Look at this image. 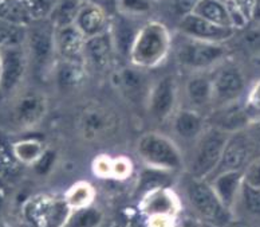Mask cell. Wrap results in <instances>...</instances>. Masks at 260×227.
I'll return each instance as SVG.
<instances>
[{"instance_id":"1","label":"cell","mask_w":260,"mask_h":227,"mask_svg":"<svg viewBox=\"0 0 260 227\" xmlns=\"http://www.w3.org/2000/svg\"><path fill=\"white\" fill-rule=\"evenodd\" d=\"M173 46L172 34L164 23L149 20L142 23L130 47V65L148 70L160 66Z\"/></svg>"},{"instance_id":"2","label":"cell","mask_w":260,"mask_h":227,"mask_svg":"<svg viewBox=\"0 0 260 227\" xmlns=\"http://www.w3.org/2000/svg\"><path fill=\"white\" fill-rule=\"evenodd\" d=\"M185 194L190 209L201 222L211 227L232 226L234 211L221 202L208 180L189 178Z\"/></svg>"},{"instance_id":"3","label":"cell","mask_w":260,"mask_h":227,"mask_svg":"<svg viewBox=\"0 0 260 227\" xmlns=\"http://www.w3.org/2000/svg\"><path fill=\"white\" fill-rule=\"evenodd\" d=\"M230 133L215 127L205 128V130L193 141L186 169L189 178L208 180L215 174L219 165L224 146Z\"/></svg>"},{"instance_id":"4","label":"cell","mask_w":260,"mask_h":227,"mask_svg":"<svg viewBox=\"0 0 260 227\" xmlns=\"http://www.w3.org/2000/svg\"><path fill=\"white\" fill-rule=\"evenodd\" d=\"M137 156L142 163L160 172H176L184 167V156L175 140L160 132H146L138 138Z\"/></svg>"},{"instance_id":"5","label":"cell","mask_w":260,"mask_h":227,"mask_svg":"<svg viewBox=\"0 0 260 227\" xmlns=\"http://www.w3.org/2000/svg\"><path fill=\"white\" fill-rule=\"evenodd\" d=\"M181 38L182 41L176 46V60L182 69L190 73L211 71L228 58L225 43L199 41L184 35Z\"/></svg>"},{"instance_id":"6","label":"cell","mask_w":260,"mask_h":227,"mask_svg":"<svg viewBox=\"0 0 260 227\" xmlns=\"http://www.w3.org/2000/svg\"><path fill=\"white\" fill-rule=\"evenodd\" d=\"M54 35H55V26L50 19L31 20L27 24L24 47L28 55V62L41 73L49 69H54V65L58 60Z\"/></svg>"},{"instance_id":"7","label":"cell","mask_w":260,"mask_h":227,"mask_svg":"<svg viewBox=\"0 0 260 227\" xmlns=\"http://www.w3.org/2000/svg\"><path fill=\"white\" fill-rule=\"evenodd\" d=\"M212 90H213V108L223 106L240 101L247 93V81L243 70L238 65L223 61L211 70Z\"/></svg>"},{"instance_id":"8","label":"cell","mask_w":260,"mask_h":227,"mask_svg":"<svg viewBox=\"0 0 260 227\" xmlns=\"http://www.w3.org/2000/svg\"><path fill=\"white\" fill-rule=\"evenodd\" d=\"M179 83L175 75L167 74L154 82L146 96V109L154 121L171 120L177 110Z\"/></svg>"},{"instance_id":"9","label":"cell","mask_w":260,"mask_h":227,"mask_svg":"<svg viewBox=\"0 0 260 227\" xmlns=\"http://www.w3.org/2000/svg\"><path fill=\"white\" fill-rule=\"evenodd\" d=\"M256 148L247 130H238L231 133L224 146L220 163L212 176L228 171H244L248 163L256 157ZM211 176V178H212ZM209 180V179H208Z\"/></svg>"},{"instance_id":"10","label":"cell","mask_w":260,"mask_h":227,"mask_svg":"<svg viewBox=\"0 0 260 227\" xmlns=\"http://www.w3.org/2000/svg\"><path fill=\"white\" fill-rule=\"evenodd\" d=\"M30 62L24 46L0 49V92L6 96L18 89L28 70Z\"/></svg>"},{"instance_id":"11","label":"cell","mask_w":260,"mask_h":227,"mask_svg":"<svg viewBox=\"0 0 260 227\" xmlns=\"http://www.w3.org/2000/svg\"><path fill=\"white\" fill-rule=\"evenodd\" d=\"M49 109V102L45 94L39 92H28L22 94L12 104V123L19 129H31L45 119Z\"/></svg>"},{"instance_id":"12","label":"cell","mask_w":260,"mask_h":227,"mask_svg":"<svg viewBox=\"0 0 260 227\" xmlns=\"http://www.w3.org/2000/svg\"><path fill=\"white\" fill-rule=\"evenodd\" d=\"M118 129V117L102 105L86 106L79 116V130L89 140L108 137Z\"/></svg>"},{"instance_id":"13","label":"cell","mask_w":260,"mask_h":227,"mask_svg":"<svg viewBox=\"0 0 260 227\" xmlns=\"http://www.w3.org/2000/svg\"><path fill=\"white\" fill-rule=\"evenodd\" d=\"M236 31L232 27L215 24L196 14H190L177 22V33L180 35L212 43H227L234 38Z\"/></svg>"},{"instance_id":"14","label":"cell","mask_w":260,"mask_h":227,"mask_svg":"<svg viewBox=\"0 0 260 227\" xmlns=\"http://www.w3.org/2000/svg\"><path fill=\"white\" fill-rule=\"evenodd\" d=\"M115 51L110 31L87 38L83 47V64L95 73H106L114 64Z\"/></svg>"},{"instance_id":"15","label":"cell","mask_w":260,"mask_h":227,"mask_svg":"<svg viewBox=\"0 0 260 227\" xmlns=\"http://www.w3.org/2000/svg\"><path fill=\"white\" fill-rule=\"evenodd\" d=\"M110 22L112 18L109 15L108 10H105L102 6L94 3L91 0H82L75 15L74 26L87 39L109 31Z\"/></svg>"},{"instance_id":"16","label":"cell","mask_w":260,"mask_h":227,"mask_svg":"<svg viewBox=\"0 0 260 227\" xmlns=\"http://www.w3.org/2000/svg\"><path fill=\"white\" fill-rule=\"evenodd\" d=\"M184 93H185V98L188 101V108H192L201 113H204L205 110L208 113L211 112L212 106H213L211 71L190 73L189 78L185 82Z\"/></svg>"},{"instance_id":"17","label":"cell","mask_w":260,"mask_h":227,"mask_svg":"<svg viewBox=\"0 0 260 227\" xmlns=\"http://www.w3.org/2000/svg\"><path fill=\"white\" fill-rule=\"evenodd\" d=\"M207 121L211 127L219 128L230 134L245 129L251 123L242 100L213 108L207 115Z\"/></svg>"},{"instance_id":"18","label":"cell","mask_w":260,"mask_h":227,"mask_svg":"<svg viewBox=\"0 0 260 227\" xmlns=\"http://www.w3.org/2000/svg\"><path fill=\"white\" fill-rule=\"evenodd\" d=\"M55 51L58 60L79 61L83 62V47L86 38L73 24L55 27Z\"/></svg>"},{"instance_id":"19","label":"cell","mask_w":260,"mask_h":227,"mask_svg":"<svg viewBox=\"0 0 260 227\" xmlns=\"http://www.w3.org/2000/svg\"><path fill=\"white\" fill-rule=\"evenodd\" d=\"M208 127L207 115L192 108L176 110L172 117V129L181 140L193 143Z\"/></svg>"},{"instance_id":"20","label":"cell","mask_w":260,"mask_h":227,"mask_svg":"<svg viewBox=\"0 0 260 227\" xmlns=\"http://www.w3.org/2000/svg\"><path fill=\"white\" fill-rule=\"evenodd\" d=\"M179 199L167 188H153L144 197L142 209L149 218L168 216L175 218L179 211Z\"/></svg>"},{"instance_id":"21","label":"cell","mask_w":260,"mask_h":227,"mask_svg":"<svg viewBox=\"0 0 260 227\" xmlns=\"http://www.w3.org/2000/svg\"><path fill=\"white\" fill-rule=\"evenodd\" d=\"M217 196L221 199L228 209L234 211V207L238 203L239 195L243 187V171H228L221 172L212 176L208 180Z\"/></svg>"},{"instance_id":"22","label":"cell","mask_w":260,"mask_h":227,"mask_svg":"<svg viewBox=\"0 0 260 227\" xmlns=\"http://www.w3.org/2000/svg\"><path fill=\"white\" fill-rule=\"evenodd\" d=\"M136 20L137 19L117 14V16L112 18V22H110L109 31L112 34L117 55H122L126 60L129 58L130 47L133 45L134 38L141 27V24L140 26L136 24Z\"/></svg>"},{"instance_id":"23","label":"cell","mask_w":260,"mask_h":227,"mask_svg":"<svg viewBox=\"0 0 260 227\" xmlns=\"http://www.w3.org/2000/svg\"><path fill=\"white\" fill-rule=\"evenodd\" d=\"M52 73L55 75L56 85L62 90H73L83 83L87 73L85 64L79 61L56 60Z\"/></svg>"},{"instance_id":"24","label":"cell","mask_w":260,"mask_h":227,"mask_svg":"<svg viewBox=\"0 0 260 227\" xmlns=\"http://www.w3.org/2000/svg\"><path fill=\"white\" fill-rule=\"evenodd\" d=\"M117 85L129 98L140 97L142 90L145 89V77L144 69L130 65L127 67H122L117 73Z\"/></svg>"},{"instance_id":"25","label":"cell","mask_w":260,"mask_h":227,"mask_svg":"<svg viewBox=\"0 0 260 227\" xmlns=\"http://www.w3.org/2000/svg\"><path fill=\"white\" fill-rule=\"evenodd\" d=\"M193 14L207 19L215 24H219V26L235 29L227 6L223 0H199Z\"/></svg>"},{"instance_id":"26","label":"cell","mask_w":260,"mask_h":227,"mask_svg":"<svg viewBox=\"0 0 260 227\" xmlns=\"http://www.w3.org/2000/svg\"><path fill=\"white\" fill-rule=\"evenodd\" d=\"M104 222V214L93 206L71 210L66 216L62 227H101Z\"/></svg>"},{"instance_id":"27","label":"cell","mask_w":260,"mask_h":227,"mask_svg":"<svg viewBox=\"0 0 260 227\" xmlns=\"http://www.w3.org/2000/svg\"><path fill=\"white\" fill-rule=\"evenodd\" d=\"M27 26L0 19V49L12 46H24Z\"/></svg>"},{"instance_id":"28","label":"cell","mask_w":260,"mask_h":227,"mask_svg":"<svg viewBox=\"0 0 260 227\" xmlns=\"http://www.w3.org/2000/svg\"><path fill=\"white\" fill-rule=\"evenodd\" d=\"M0 19L23 26L32 20L23 0H0Z\"/></svg>"},{"instance_id":"29","label":"cell","mask_w":260,"mask_h":227,"mask_svg":"<svg viewBox=\"0 0 260 227\" xmlns=\"http://www.w3.org/2000/svg\"><path fill=\"white\" fill-rule=\"evenodd\" d=\"M14 155L19 161L28 165H34L39 160L46 149L41 141L38 140H22L14 144L12 147Z\"/></svg>"},{"instance_id":"30","label":"cell","mask_w":260,"mask_h":227,"mask_svg":"<svg viewBox=\"0 0 260 227\" xmlns=\"http://www.w3.org/2000/svg\"><path fill=\"white\" fill-rule=\"evenodd\" d=\"M154 0H115V12L133 19L148 16L153 11Z\"/></svg>"},{"instance_id":"31","label":"cell","mask_w":260,"mask_h":227,"mask_svg":"<svg viewBox=\"0 0 260 227\" xmlns=\"http://www.w3.org/2000/svg\"><path fill=\"white\" fill-rule=\"evenodd\" d=\"M81 3L82 0H60L50 16L52 24L55 27L73 24Z\"/></svg>"},{"instance_id":"32","label":"cell","mask_w":260,"mask_h":227,"mask_svg":"<svg viewBox=\"0 0 260 227\" xmlns=\"http://www.w3.org/2000/svg\"><path fill=\"white\" fill-rule=\"evenodd\" d=\"M238 203H240L251 218L260 220V188L251 187L243 183L242 191L239 195Z\"/></svg>"},{"instance_id":"33","label":"cell","mask_w":260,"mask_h":227,"mask_svg":"<svg viewBox=\"0 0 260 227\" xmlns=\"http://www.w3.org/2000/svg\"><path fill=\"white\" fill-rule=\"evenodd\" d=\"M94 197V191L87 183H78L74 187H71L70 191L66 195V205L71 210L81 209L91 205Z\"/></svg>"},{"instance_id":"34","label":"cell","mask_w":260,"mask_h":227,"mask_svg":"<svg viewBox=\"0 0 260 227\" xmlns=\"http://www.w3.org/2000/svg\"><path fill=\"white\" fill-rule=\"evenodd\" d=\"M32 20L50 19L60 0H23Z\"/></svg>"},{"instance_id":"35","label":"cell","mask_w":260,"mask_h":227,"mask_svg":"<svg viewBox=\"0 0 260 227\" xmlns=\"http://www.w3.org/2000/svg\"><path fill=\"white\" fill-rule=\"evenodd\" d=\"M243 104L251 123L260 120V78L247 90Z\"/></svg>"},{"instance_id":"36","label":"cell","mask_w":260,"mask_h":227,"mask_svg":"<svg viewBox=\"0 0 260 227\" xmlns=\"http://www.w3.org/2000/svg\"><path fill=\"white\" fill-rule=\"evenodd\" d=\"M243 180L245 184L260 188V156L253 157L243 171Z\"/></svg>"},{"instance_id":"37","label":"cell","mask_w":260,"mask_h":227,"mask_svg":"<svg viewBox=\"0 0 260 227\" xmlns=\"http://www.w3.org/2000/svg\"><path fill=\"white\" fill-rule=\"evenodd\" d=\"M197 3L199 0H171V7L177 19L181 20L182 18L193 14Z\"/></svg>"},{"instance_id":"38","label":"cell","mask_w":260,"mask_h":227,"mask_svg":"<svg viewBox=\"0 0 260 227\" xmlns=\"http://www.w3.org/2000/svg\"><path fill=\"white\" fill-rule=\"evenodd\" d=\"M130 172V165L126 160H119L112 161V165H110V175L117 176V178H125V176L129 175Z\"/></svg>"},{"instance_id":"39","label":"cell","mask_w":260,"mask_h":227,"mask_svg":"<svg viewBox=\"0 0 260 227\" xmlns=\"http://www.w3.org/2000/svg\"><path fill=\"white\" fill-rule=\"evenodd\" d=\"M245 130H247V133L249 134V137L252 140L253 146L256 148V152H260V120L249 123Z\"/></svg>"},{"instance_id":"40","label":"cell","mask_w":260,"mask_h":227,"mask_svg":"<svg viewBox=\"0 0 260 227\" xmlns=\"http://www.w3.org/2000/svg\"><path fill=\"white\" fill-rule=\"evenodd\" d=\"M236 6L239 7V10L243 12V15L247 18L248 22H251V16H252V10L253 4H255V0H232Z\"/></svg>"},{"instance_id":"41","label":"cell","mask_w":260,"mask_h":227,"mask_svg":"<svg viewBox=\"0 0 260 227\" xmlns=\"http://www.w3.org/2000/svg\"><path fill=\"white\" fill-rule=\"evenodd\" d=\"M256 22L260 24V0H255L252 10V16H251V22Z\"/></svg>"},{"instance_id":"42","label":"cell","mask_w":260,"mask_h":227,"mask_svg":"<svg viewBox=\"0 0 260 227\" xmlns=\"http://www.w3.org/2000/svg\"><path fill=\"white\" fill-rule=\"evenodd\" d=\"M91 2H94V3L100 4V6H102V7L106 10V4L108 3H112L113 7L115 8V0H91Z\"/></svg>"},{"instance_id":"43","label":"cell","mask_w":260,"mask_h":227,"mask_svg":"<svg viewBox=\"0 0 260 227\" xmlns=\"http://www.w3.org/2000/svg\"><path fill=\"white\" fill-rule=\"evenodd\" d=\"M231 227H245V226H243V224H232Z\"/></svg>"}]
</instances>
